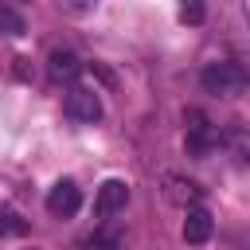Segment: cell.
<instances>
[{
  "label": "cell",
  "instance_id": "6da1fadb",
  "mask_svg": "<svg viewBox=\"0 0 250 250\" xmlns=\"http://www.w3.org/2000/svg\"><path fill=\"white\" fill-rule=\"evenodd\" d=\"M199 78H203V90H207V94H219V98H234V94L246 86V70H242L238 62H230V59L207 62Z\"/></svg>",
  "mask_w": 250,
  "mask_h": 250
},
{
  "label": "cell",
  "instance_id": "7a4b0ae2",
  "mask_svg": "<svg viewBox=\"0 0 250 250\" xmlns=\"http://www.w3.org/2000/svg\"><path fill=\"white\" fill-rule=\"evenodd\" d=\"M62 109L74 121H98L102 117V98L94 90H86V86H70L66 98H62Z\"/></svg>",
  "mask_w": 250,
  "mask_h": 250
},
{
  "label": "cell",
  "instance_id": "3957f363",
  "mask_svg": "<svg viewBox=\"0 0 250 250\" xmlns=\"http://www.w3.org/2000/svg\"><path fill=\"white\" fill-rule=\"evenodd\" d=\"M78 207H82V191H78L74 180H59L47 191V211L55 219H70V215H78Z\"/></svg>",
  "mask_w": 250,
  "mask_h": 250
},
{
  "label": "cell",
  "instance_id": "277c9868",
  "mask_svg": "<svg viewBox=\"0 0 250 250\" xmlns=\"http://www.w3.org/2000/svg\"><path fill=\"white\" fill-rule=\"evenodd\" d=\"M129 207V184L125 180H105L102 188H98V195H94V211L102 215V219H113V215H121Z\"/></svg>",
  "mask_w": 250,
  "mask_h": 250
},
{
  "label": "cell",
  "instance_id": "5b68a950",
  "mask_svg": "<svg viewBox=\"0 0 250 250\" xmlns=\"http://www.w3.org/2000/svg\"><path fill=\"white\" fill-rule=\"evenodd\" d=\"M188 121H191V125H188V152H191V156H207V152L219 145V133H215L211 121H207L203 113H195V109L188 113Z\"/></svg>",
  "mask_w": 250,
  "mask_h": 250
},
{
  "label": "cell",
  "instance_id": "8992f818",
  "mask_svg": "<svg viewBox=\"0 0 250 250\" xmlns=\"http://www.w3.org/2000/svg\"><path fill=\"white\" fill-rule=\"evenodd\" d=\"M164 195H168V203H180V207H199L203 188H199L195 180H188V176L168 172V176H164Z\"/></svg>",
  "mask_w": 250,
  "mask_h": 250
},
{
  "label": "cell",
  "instance_id": "52a82bcc",
  "mask_svg": "<svg viewBox=\"0 0 250 250\" xmlns=\"http://www.w3.org/2000/svg\"><path fill=\"white\" fill-rule=\"evenodd\" d=\"M47 70H51L55 82H74V78L82 74V59H78L70 47H55V51L47 55Z\"/></svg>",
  "mask_w": 250,
  "mask_h": 250
},
{
  "label": "cell",
  "instance_id": "ba28073f",
  "mask_svg": "<svg viewBox=\"0 0 250 250\" xmlns=\"http://www.w3.org/2000/svg\"><path fill=\"white\" fill-rule=\"evenodd\" d=\"M215 223H211V211L207 207H188V219H184V242L188 246H203L211 238Z\"/></svg>",
  "mask_w": 250,
  "mask_h": 250
},
{
  "label": "cell",
  "instance_id": "9c48e42d",
  "mask_svg": "<svg viewBox=\"0 0 250 250\" xmlns=\"http://www.w3.org/2000/svg\"><path fill=\"white\" fill-rule=\"evenodd\" d=\"M0 31H4V35H23V31H27V23H23V16H20L16 8L0 4Z\"/></svg>",
  "mask_w": 250,
  "mask_h": 250
},
{
  "label": "cell",
  "instance_id": "30bf717a",
  "mask_svg": "<svg viewBox=\"0 0 250 250\" xmlns=\"http://www.w3.org/2000/svg\"><path fill=\"white\" fill-rule=\"evenodd\" d=\"M86 250H121V230H94L86 238Z\"/></svg>",
  "mask_w": 250,
  "mask_h": 250
},
{
  "label": "cell",
  "instance_id": "8fae6325",
  "mask_svg": "<svg viewBox=\"0 0 250 250\" xmlns=\"http://www.w3.org/2000/svg\"><path fill=\"white\" fill-rule=\"evenodd\" d=\"M0 234L4 238H16V234H27V223L16 215V211H8V207H0Z\"/></svg>",
  "mask_w": 250,
  "mask_h": 250
},
{
  "label": "cell",
  "instance_id": "7c38bea8",
  "mask_svg": "<svg viewBox=\"0 0 250 250\" xmlns=\"http://www.w3.org/2000/svg\"><path fill=\"white\" fill-rule=\"evenodd\" d=\"M203 16H207L203 4H184V8H180V20H184V23H203Z\"/></svg>",
  "mask_w": 250,
  "mask_h": 250
}]
</instances>
